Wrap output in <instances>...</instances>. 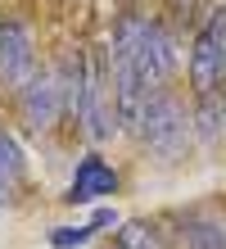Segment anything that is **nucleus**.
Segmentation results:
<instances>
[{"label":"nucleus","instance_id":"f257e3e1","mask_svg":"<svg viewBox=\"0 0 226 249\" xmlns=\"http://www.w3.org/2000/svg\"><path fill=\"white\" fill-rule=\"evenodd\" d=\"M113 50H122L140 86L149 95L154 91H168L172 72H176V41L168 27H158L154 18H140V14H122L113 27Z\"/></svg>","mask_w":226,"mask_h":249},{"label":"nucleus","instance_id":"f03ea898","mask_svg":"<svg viewBox=\"0 0 226 249\" xmlns=\"http://www.w3.org/2000/svg\"><path fill=\"white\" fill-rule=\"evenodd\" d=\"M136 136L145 141V150L163 159V163H176L181 154H186V145L194 141L190 136V113L181 105V95L172 91H154L145 100V113H140V127H136Z\"/></svg>","mask_w":226,"mask_h":249},{"label":"nucleus","instance_id":"7ed1b4c3","mask_svg":"<svg viewBox=\"0 0 226 249\" xmlns=\"http://www.w3.org/2000/svg\"><path fill=\"white\" fill-rule=\"evenodd\" d=\"M186 77H190V95L194 100L217 95V91L226 95V9L208 14V23L194 32Z\"/></svg>","mask_w":226,"mask_h":249},{"label":"nucleus","instance_id":"20e7f679","mask_svg":"<svg viewBox=\"0 0 226 249\" xmlns=\"http://www.w3.org/2000/svg\"><path fill=\"white\" fill-rule=\"evenodd\" d=\"M36 77V46L23 18H0V91L18 95Z\"/></svg>","mask_w":226,"mask_h":249},{"label":"nucleus","instance_id":"39448f33","mask_svg":"<svg viewBox=\"0 0 226 249\" xmlns=\"http://www.w3.org/2000/svg\"><path fill=\"white\" fill-rule=\"evenodd\" d=\"M77 123H82V131H86L90 141H109L113 131H118V118H113V77H109V64H104V54H95V59H90Z\"/></svg>","mask_w":226,"mask_h":249},{"label":"nucleus","instance_id":"423d86ee","mask_svg":"<svg viewBox=\"0 0 226 249\" xmlns=\"http://www.w3.org/2000/svg\"><path fill=\"white\" fill-rule=\"evenodd\" d=\"M18 113L32 131H50L64 118V86H59L54 68H36V77L18 91Z\"/></svg>","mask_w":226,"mask_h":249},{"label":"nucleus","instance_id":"0eeeda50","mask_svg":"<svg viewBox=\"0 0 226 249\" xmlns=\"http://www.w3.org/2000/svg\"><path fill=\"white\" fill-rule=\"evenodd\" d=\"M118 168L109 163L104 154H86L77 168H72V181H68V204H100V199H109L118 195Z\"/></svg>","mask_w":226,"mask_h":249},{"label":"nucleus","instance_id":"6e6552de","mask_svg":"<svg viewBox=\"0 0 226 249\" xmlns=\"http://www.w3.org/2000/svg\"><path fill=\"white\" fill-rule=\"evenodd\" d=\"M222 123H226V95H204L194 100V113H190V136L199 145H213L222 136Z\"/></svg>","mask_w":226,"mask_h":249},{"label":"nucleus","instance_id":"1a4fd4ad","mask_svg":"<svg viewBox=\"0 0 226 249\" xmlns=\"http://www.w3.org/2000/svg\"><path fill=\"white\" fill-rule=\"evenodd\" d=\"M18 181H23V150H18V141L0 127V204L18 190Z\"/></svg>","mask_w":226,"mask_h":249},{"label":"nucleus","instance_id":"9d476101","mask_svg":"<svg viewBox=\"0 0 226 249\" xmlns=\"http://www.w3.org/2000/svg\"><path fill=\"white\" fill-rule=\"evenodd\" d=\"M186 249H226V227L213 217H186Z\"/></svg>","mask_w":226,"mask_h":249},{"label":"nucleus","instance_id":"9b49d317","mask_svg":"<svg viewBox=\"0 0 226 249\" xmlns=\"http://www.w3.org/2000/svg\"><path fill=\"white\" fill-rule=\"evenodd\" d=\"M118 249H163V231L154 222H122L113 231Z\"/></svg>","mask_w":226,"mask_h":249},{"label":"nucleus","instance_id":"f8f14e48","mask_svg":"<svg viewBox=\"0 0 226 249\" xmlns=\"http://www.w3.org/2000/svg\"><path fill=\"white\" fill-rule=\"evenodd\" d=\"M90 236H95L90 222H86V227H54V231H50V245H54V249H77V245H86Z\"/></svg>","mask_w":226,"mask_h":249},{"label":"nucleus","instance_id":"ddd939ff","mask_svg":"<svg viewBox=\"0 0 226 249\" xmlns=\"http://www.w3.org/2000/svg\"><path fill=\"white\" fill-rule=\"evenodd\" d=\"M100 227H113V209H95V217H90V231Z\"/></svg>","mask_w":226,"mask_h":249}]
</instances>
